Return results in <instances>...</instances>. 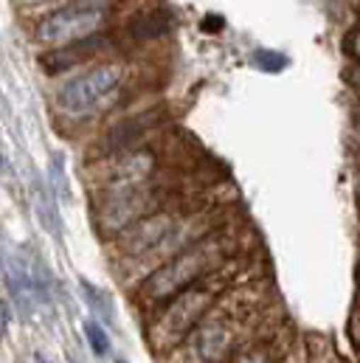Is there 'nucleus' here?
<instances>
[{
    "instance_id": "f257e3e1",
    "label": "nucleus",
    "mask_w": 360,
    "mask_h": 363,
    "mask_svg": "<svg viewBox=\"0 0 360 363\" xmlns=\"http://www.w3.org/2000/svg\"><path fill=\"white\" fill-rule=\"evenodd\" d=\"M242 257V231L234 225H220L208 231L203 240L191 242L189 248L178 251L175 257L164 259L141 279L133 298L144 313H155L172 296L186 290L189 284L200 281L203 276L228 265L231 259Z\"/></svg>"
},
{
    "instance_id": "f03ea898",
    "label": "nucleus",
    "mask_w": 360,
    "mask_h": 363,
    "mask_svg": "<svg viewBox=\"0 0 360 363\" xmlns=\"http://www.w3.org/2000/svg\"><path fill=\"white\" fill-rule=\"evenodd\" d=\"M245 265L248 257H237L228 265L217 268L214 273L203 276L200 281L189 284L186 290H180L178 296H172L167 304H161L155 313H150V324H147V341L155 352H172L180 341L206 318L211 315V310L220 304V298L240 281H245Z\"/></svg>"
},
{
    "instance_id": "7ed1b4c3",
    "label": "nucleus",
    "mask_w": 360,
    "mask_h": 363,
    "mask_svg": "<svg viewBox=\"0 0 360 363\" xmlns=\"http://www.w3.org/2000/svg\"><path fill=\"white\" fill-rule=\"evenodd\" d=\"M240 284H234L211 310V315H206L172 350L180 363H228L248 344L259 313L254 304L240 301Z\"/></svg>"
},
{
    "instance_id": "20e7f679",
    "label": "nucleus",
    "mask_w": 360,
    "mask_h": 363,
    "mask_svg": "<svg viewBox=\"0 0 360 363\" xmlns=\"http://www.w3.org/2000/svg\"><path fill=\"white\" fill-rule=\"evenodd\" d=\"M127 85V65L121 60H101L85 65L54 93V107L62 118H85L104 110Z\"/></svg>"
},
{
    "instance_id": "39448f33",
    "label": "nucleus",
    "mask_w": 360,
    "mask_h": 363,
    "mask_svg": "<svg viewBox=\"0 0 360 363\" xmlns=\"http://www.w3.org/2000/svg\"><path fill=\"white\" fill-rule=\"evenodd\" d=\"M169 197H172V189L158 183L155 178L138 186L116 189V191H99L93 203V228L101 240H116L127 225H133L144 214L164 208Z\"/></svg>"
},
{
    "instance_id": "423d86ee",
    "label": "nucleus",
    "mask_w": 360,
    "mask_h": 363,
    "mask_svg": "<svg viewBox=\"0 0 360 363\" xmlns=\"http://www.w3.org/2000/svg\"><path fill=\"white\" fill-rule=\"evenodd\" d=\"M110 20H113L110 9L68 0L65 6H57V9L37 17L31 37L43 48H62V45L82 43V40L104 34Z\"/></svg>"
},
{
    "instance_id": "0eeeda50",
    "label": "nucleus",
    "mask_w": 360,
    "mask_h": 363,
    "mask_svg": "<svg viewBox=\"0 0 360 363\" xmlns=\"http://www.w3.org/2000/svg\"><path fill=\"white\" fill-rule=\"evenodd\" d=\"M158 169H161V155H158V150H152L147 144L116 152V155H104L101 164L93 167L96 194L152 181L158 175Z\"/></svg>"
},
{
    "instance_id": "6e6552de",
    "label": "nucleus",
    "mask_w": 360,
    "mask_h": 363,
    "mask_svg": "<svg viewBox=\"0 0 360 363\" xmlns=\"http://www.w3.org/2000/svg\"><path fill=\"white\" fill-rule=\"evenodd\" d=\"M178 208H172L169 203L158 211H150L144 214L141 220H135L133 225H127L116 240H113V248L118 254V259L124 262H141V259H150L152 251L167 240V234L175 228V223L180 220Z\"/></svg>"
},
{
    "instance_id": "1a4fd4ad",
    "label": "nucleus",
    "mask_w": 360,
    "mask_h": 363,
    "mask_svg": "<svg viewBox=\"0 0 360 363\" xmlns=\"http://www.w3.org/2000/svg\"><path fill=\"white\" fill-rule=\"evenodd\" d=\"M161 118L164 113L158 107H144L127 118H118L113 121L104 135L99 138V155H116V152H124V150H133V147H141L158 127H161Z\"/></svg>"
},
{
    "instance_id": "9d476101",
    "label": "nucleus",
    "mask_w": 360,
    "mask_h": 363,
    "mask_svg": "<svg viewBox=\"0 0 360 363\" xmlns=\"http://www.w3.org/2000/svg\"><path fill=\"white\" fill-rule=\"evenodd\" d=\"M0 279L17 307V313L28 321L37 310V293H34V281H31V268H28V257L20 248H0Z\"/></svg>"
},
{
    "instance_id": "9b49d317",
    "label": "nucleus",
    "mask_w": 360,
    "mask_h": 363,
    "mask_svg": "<svg viewBox=\"0 0 360 363\" xmlns=\"http://www.w3.org/2000/svg\"><path fill=\"white\" fill-rule=\"evenodd\" d=\"M113 43L99 34V37H90L82 43H71V45H62V48H45V54L40 57V68L51 77H60L65 71H74L79 65H90V60H96L101 51H107Z\"/></svg>"
},
{
    "instance_id": "f8f14e48",
    "label": "nucleus",
    "mask_w": 360,
    "mask_h": 363,
    "mask_svg": "<svg viewBox=\"0 0 360 363\" xmlns=\"http://www.w3.org/2000/svg\"><path fill=\"white\" fill-rule=\"evenodd\" d=\"M31 194H34V208H37L40 223H43L57 240H62V217H60V211H57V197H54L48 181L40 178V175H34V181H31Z\"/></svg>"
},
{
    "instance_id": "ddd939ff",
    "label": "nucleus",
    "mask_w": 360,
    "mask_h": 363,
    "mask_svg": "<svg viewBox=\"0 0 360 363\" xmlns=\"http://www.w3.org/2000/svg\"><path fill=\"white\" fill-rule=\"evenodd\" d=\"M169 28H172V14H169L167 9H152V11H147V14L133 17V23L127 26V34H130V40H135V43H147V40L164 37Z\"/></svg>"
},
{
    "instance_id": "4468645a",
    "label": "nucleus",
    "mask_w": 360,
    "mask_h": 363,
    "mask_svg": "<svg viewBox=\"0 0 360 363\" xmlns=\"http://www.w3.org/2000/svg\"><path fill=\"white\" fill-rule=\"evenodd\" d=\"M79 293H82L85 304L90 307V315H93V318H99L101 324H113V321H116V307H113L110 293H104L101 287L90 284L88 279L79 281Z\"/></svg>"
},
{
    "instance_id": "2eb2a0df",
    "label": "nucleus",
    "mask_w": 360,
    "mask_h": 363,
    "mask_svg": "<svg viewBox=\"0 0 360 363\" xmlns=\"http://www.w3.org/2000/svg\"><path fill=\"white\" fill-rule=\"evenodd\" d=\"M228 363H281V352L273 341H248Z\"/></svg>"
},
{
    "instance_id": "dca6fc26",
    "label": "nucleus",
    "mask_w": 360,
    "mask_h": 363,
    "mask_svg": "<svg viewBox=\"0 0 360 363\" xmlns=\"http://www.w3.org/2000/svg\"><path fill=\"white\" fill-rule=\"evenodd\" d=\"M48 186H51V191H54L57 200H71V181H68V172H65V158H62V152H54V155H51Z\"/></svg>"
},
{
    "instance_id": "f3484780",
    "label": "nucleus",
    "mask_w": 360,
    "mask_h": 363,
    "mask_svg": "<svg viewBox=\"0 0 360 363\" xmlns=\"http://www.w3.org/2000/svg\"><path fill=\"white\" fill-rule=\"evenodd\" d=\"M82 333H85V341H88L93 355H99V358H107L110 355V335H107V330H104V324L99 318L90 315L88 321L82 324Z\"/></svg>"
},
{
    "instance_id": "a211bd4d",
    "label": "nucleus",
    "mask_w": 360,
    "mask_h": 363,
    "mask_svg": "<svg viewBox=\"0 0 360 363\" xmlns=\"http://www.w3.org/2000/svg\"><path fill=\"white\" fill-rule=\"evenodd\" d=\"M254 62H257V68H262V71H270V74H279V71H284L287 68V57L284 54H279V51H257L254 54Z\"/></svg>"
},
{
    "instance_id": "6ab92c4d",
    "label": "nucleus",
    "mask_w": 360,
    "mask_h": 363,
    "mask_svg": "<svg viewBox=\"0 0 360 363\" xmlns=\"http://www.w3.org/2000/svg\"><path fill=\"white\" fill-rule=\"evenodd\" d=\"M344 51L349 54V60L360 68V28H355V31L347 34V40H344Z\"/></svg>"
},
{
    "instance_id": "aec40b11",
    "label": "nucleus",
    "mask_w": 360,
    "mask_h": 363,
    "mask_svg": "<svg viewBox=\"0 0 360 363\" xmlns=\"http://www.w3.org/2000/svg\"><path fill=\"white\" fill-rule=\"evenodd\" d=\"M6 330H9V307H6V301L0 298V338L6 335Z\"/></svg>"
},
{
    "instance_id": "412c9836",
    "label": "nucleus",
    "mask_w": 360,
    "mask_h": 363,
    "mask_svg": "<svg viewBox=\"0 0 360 363\" xmlns=\"http://www.w3.org/2000/svg\"><path fill=\"white\" fill-rule=\"evenodd\" d=\"M77 3H85V6H101V9H113V6H118V3H124V0H77Z\"/></svg>"
},
{
    "instance_id": "4be33fe9",
    "label": "nucleus",
    "mask_w": 360,
    "mask_h": 363,
    "mask_svg": "<svg viewBox=\"0 0 360 363\" xmlns=\"http://www.w3.org/2000/svg\"><path fill=\"white\" fill-rule=\"evenodd\" d=\"M34 363H57V361L48 358V355H43V352H37V355H34Z\"/></svg>"
},
{
    "instance_id": "5701e85b",
    "label": "nucleus",
    "mask_w": 360,
    "mask_h": 363,
    "mask_svg": "<svg viewBox=\"0 0 360 363\" xmlns=\"http://www.w3.org/2000/svg\"><path fill=\"white\" fill-rule=\"evenodd\" d=\"M26 6H45V3H54V0H23Z\"/></svg>"
},
{
    "instance_id": "b1692460",
    "label": "nucleus",
    "mask_w": 360,
    "mask_h": 363,
    "mask_svg": "<svg viewBox=\"0 0 360 363\" xmlns=\"http://www.w3.org/2000/svg\"><path fill=\"white\" fill-rule=\"evenodd\" d=\"M358 130H360V116H358Z\"/></svg>"
},
{
    "instance_id": "393cba45",
    "label": "nucleus",
    "mask_w": 360,
    "mask_h": 363,
    "mask_svg": "<svg viewBox=\"0 0 360 363\" xmlns=\"http://www.w3.org/2000/svg\"><path fill=\"white\" fill-rule=\"evenodd\" d=\"M116 363H124V361H116Z\"/></svg>"
}]
</instances>
